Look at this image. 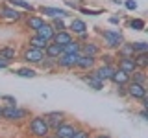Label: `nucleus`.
<instances>
[{
	"mask_svg": "<svg viewBox=\"0 0 148 138\" xmlns=\"http://www.w3.org/2000/svg\"><path fill=\"white\" fill-rule=\"evenodd\" d=\"M15 74H17V76H21V77H35L37 76L35 70H32V68H18Z\"/></svg>",
	"mask_w": 148,
	"mask_h": 138,
	"instance_id": "c85d7f7f",
	"label": "nucleus"
},
{
	"mask_svg": "<svg viewBox=\"0 0 148 138\" xmlns=\"http://www.w3.org/2000/svg\"><path fill=\"white\" fill-rule=\"evenodd\" d=\"M119 55H122V57H133V55H135L133 44H120L119 46Z\"/></svg>",
	"mask_w": 148,
	"mask_h": 138,
	"instance_id": "5701e85b",
	"label": "nucleus"
},
{
	"mask_svg": "<svg viewBox=\"0 0 148 138\" xmlns=\"http://www.w3.org/2000/svg\"><path fill=\"white\" fill-rule=\"evenodd\" d=\"M83 81H85L89 87H92L95 90H102V89H104V81H102L100 77H96L95 74H92V76H89V77H83Z\"/></svg>",
	"mask_w": 148,
	"mask_h": 138,
	"instance_id": "a211bd4d",
	"label": "nucleus"
},
{
	"mask_svg": "<svg viewBox=\"0 0 148 138\" xmlns=\"http://www.w3.org/2000/svg\"><path fill=\"white\" fill-rule=\"evenodd\" d=\"M126 7L128 9H135L137 7V2H133V0H126Z\"/></svg>",
	"mask_w": 148,
	"mask_h": 138,
	"instance_id": "f704fd0d",
	"label": "nucleus"
},
{
	"mask_svg": "<svg viewBox=\"0 0 148 138\" xmlns=\"http://www.w3.org/2000/svg\"><path fill=\"white\" fill-rule=\"evenodd\" d=\"M80 48H82L80 43H76V41H71L69 44L63 46V53H80Z\"/></svg>",
	"mask_w": 148,
	"mask_h": 138,
	"instance_id": "b1692460",
	"label": "nucleus"
},
{
	"mask_svg": "<svg viewBox=\"0 0 148 138\" xmlns=\"http://www.w3.org/2000/svg\"><path fill=\"white\" fill-rule=\"evenodd\" d=\"M15 55H17V52H15V48H11V46H4V48H0V59L2 61H13L15 59Z\"/></svg>",
	"mask_w": 148,
	"mask_h": 138,
	"instance_id": "f3484780",
	"label": "nucleus"
},
{
	"mask_svg": "<svg viewBox=\"0 0 148 138\" xmlns=\"http://www.w3.org/2000/svg\"><path fill=\"white\" fill-rule=\"evenodd\" d=\"M102 37H104L106 44H108L109 48H119V46L124 43L120 31H102Z\"/></svg>",
	"mask_w": 148,
	"mask_h": 138,
	"instance_id": "7ed1b4c3",
	"label": "nucleus"
},
{
	"mask_svg": "<svg viewBox=\"0 0 148 138\" xmlns=\"http://www.w3.org/2000/svg\"><path fill=\"white\" fill-rule=\"evenodd\" d=\"M37 37H41V39H45L46 43H50V41L54 39V35H56V31H54V28L50 26V24H46V22H43L39 28H37Z\"/></svg>",
	"mask_w": 148,
	"mask_h": 138,
	"instance_id": "0eeeda50",
	"label": "nucleus"
},
{
	"mask_svg": "<svg viewBox=\"0 0 148 138\" xmlns=\"http://www.w3.org/2000/svg\"><path fill=\"white\" fill-rule=\"evenodd\" d=\"M9 6H17V7H22V9H28V11H34V6L24 2V0H9Z\"/></svg>",
	"mask_w": 148,
	"mask_h": 138,
	"instance_id": "cd10ccee",
	"label": "nucleus"
},
{
	"mask_svg": "<svg viewBox=\"0 0 148 138\" xmlns=\"http://www.w3.org/2000/svg\"><path fill=\"white\" fill-rule=\"evenodd\" d=\"M30 44H32V48H39V50H45L46 46H48V43H46L45 39H41V37H32L30 39Z\"/></svg>",
	"mask_w": 148,
	"mask_h": 138,
	"instance_id": "393cba45",
	"label": "nucleus"
},
{
	"mask_svg": "<svg viewBox=\"0 0 148 138\" xmlns=\"http://www.w3.org/2000/svg\"><path fill=\"white\" fill-rule=\"evenodd\" d=\"M80 53H82V55H91V57H95V55L98 53V46H96V44H92V43L82 44V48H80Z\"/></svg>",
	"mask_w": 148,
	"mask_h": 138,
	"instance_id": "6ab92c4d",
	"label": "nucleus"
},
{
	"mask_svg": "<svg viewBox=\"0 0 148 138\" xmlns=\"http://www.w3.org/2000/svg\"><path fill=\"white\" fill-rule=\"evenodd\" d=\"M128 94L132 98H137V99H145L146 98V89L145 85H139V83H132L128 87Z\"/></svg>",
	"mask_w": 148,
	"mask_h": 138,
	"instance_id": "6e6552de",
	"label": "nucleus"
},
{
	"mask_svg": "<svg viewBox=\"0 0 148 138\" xmlns=\"http://www.w3.org/2000/svg\"><path fill=\"white\" fill-rule=\"evenodd\" d=\"M0 98H2L4 101H8L9 105H17V99H15V98H11V96H0Z\"/></svg>",
	"mask_w": 148,
	"mask_h": 138,
	"instance_id": "72a5a7b5",
	"label": "nucleus"
},
{
	"mask_svg": "<svg viewBox=\"0 0 148 138\" xmlns=\"http://www.w3.org/2000/svg\"><path fill=\"white\" fill-rule=\"evenodd\" d=\"M43 59H45V50L32 48V46H30V48L24 52V61H28V63L39 64V63H43Z\"/></svg>",
	"mask_w": 148,
	"mask_h": 138,
	"instance_id": "20e7f679",
	"label": "nucleus"
},
{
	"mask_svg": "<svg viewBox=\"0 0 148 138\" xmlns=\"http://www.w3.org/2000/svg\"><path fill=\"white\" fill-rule=\"evenodd\" d=\"M0 15L6 17L8 20H21V13L15 11V9H9V7H2L0 9Z\"/></svg>",
	"mask_w": 148,
	"mask_h": 138,
	"instance_id": "412c9836",
	"label": "nucleus"
},
{
	"mask_svg": "<svg viewBox=\"0 0 148 138\" xmlns=\"http://www.w3.org/2000/svg\"><path fill=\"white\" fill-rule=\"evenodd\" d=\"M111 79H113V83H117V85H126L130 81V74H126L124 70H115Z\"/></svg>",
	"mask_w": 148,
	"mask_h": 138,
	"instance_id": "2eb2a0df",
	"label": "nucleus"
},
{
	"mask_svg": "<svg viewBox=\"0 0 148 138\" xmlns=\"http://www.w3.org/2000/svg\"><path fill=\"white\" fill-rule=\"evenodd\" d=\"M76 66H80L82 70H91L95 66V57H91V55H80Z\"/></svg>",
	"mask_w": 148,
	"mask_h": 138,
	"instance_id": "4468645a",
	"label": "nucleus"
},
{
	"mask_svg": "<svg viewBox=\"0 0 148 138\" xmlns=\"http://www.w3.org/2000/svg\"><path fill=\"white\" fill-rule=\"evenodd\" d=\"M113 72H115V68H113V66H109V64H106V66H100L98 70L95 72V76H96V77H100L102 81H106V79H111Z\"/></svg>",
	"mask_w": 148,
	"mask_h": 138,
	"instance_id": "ddd939ff",
	"label": "nucleus"
},
{
	"mask_svg": "<svg viewBox=\"0 0 148 138\" xmlns=\"http://www.w3.org/2000/svg\"><path fill=\"white\" fill-rule=\"evenodd\" d=\"M41 13L48 15V17H54V18H63L69 15L65 9H58V7H41Z\"/></svg>",
	"mask_w": 148,
	"mask_h": 138,
	"instance_id": "f8f14e48",
	"label": "nucleus"
},
{
	"mask_svg": "<svg viewBox=\"0 0 148 138\" xmlns=\"http://www.w3.org/2000/svg\"><path fill=\"white\" fill-rule=\"evenodd\" d=\"M133 50H135V53L148 52V44L146 43H135V44H133Z\"/></svg>",
	"mask_w": 148,
	"mask_h": 138,
	"instance_id": "2f4dec72",
	"label": "nucleus"
},
{
	"mask_svg": "<svg viewBox=\"0 0 148 138\" xmlns=\"http://www.w3.org/2000/svg\"><path fill=\"white\" fill-rule=\"evenodd\" d=\"M133 61H135V66H137V68L145 70L146 64H148V53H146V52H141V53L133 55Z\"/></svg>",
	"mask_w": 148,
	"mask_h": 138,
	"instance_id": "aec40b11",
	"label": "nucleus"
},
{
	"mask_svg": "<svg viewBox=\"0 0 148 138\" xmlns=\"http://www.w3.org/2000/svg\"><path fill=\"white\" fill-rule=\"evenodd\" d=\"M130 26H132L133 30H145V20H141V18H135V20L130 22Z\"/></svg>",
	"mask_w": 148,
	"mask_h": 138,
	"instance_id": "7c9ffc66",
	"label": "nucleus"
},
{
	"mask_svg": "<svg viewBox=\"0 0 148 138\" xmlns=\"http://www.w3.org/2000/svg\"><path fill=\"white\" fill-rule=\"evenodd\" d=\"M50 26L54 28V31H56V33H58V31H65V24H63V20H59V18H56V20H54Z\"/></svg>",
	"mask_w": 148,
	"mask_h": 138,
	"instance_id": "c756f323",
	"label": "nucleus"
},
{
	"mask_svg": "<svg viewBox=\"0 0 148 138\" xmlns=\"http://www.w3.org/2000/svg\"><path fill=\"white\" fill-rule=\"evenodd\" d=\"M0 116H2V109H0Z\"/></svg>",
	"mask_w": 148,
	"mask_h": 138,
	"instance_id": "58836bf2",
	"label": "nucleus"
},
{
	"mask_svg": "<svg viewBox=\"0 0 148 138\" xmlns=\"http://www.w3.org/2000/svg\"><path fill=\"white\" fill-rule=\"evenodd\" d=\"M74 131H76V127L72 125V123H59L58 127H56V138H72Z\"/></svg>",
	"mask_w": 148,
	"mask_h": 138,
	"instance_id": "39448f33",
	"label": "nucleus"
},
{
	"mask_svg": "<svg viewBox=\"0 0 148 138\" xmlns=\"http://www.w3.org/2000/svg\"><path fill=\"white\" fill-rule=\"evenodd\" d=\"M30 131H32V135L37 136V138H48V135H50V127H48V123L45 122L43 116H35L32 120Z\"/></svg>",
	"mask_w": 148,
	"mask_h": 138,
	"instance_id": "f257e3e1",
	"label": "nucleus"
},
{
	"mask_svg": "<svg viewBox=\"0 0 148 138\" xmlns=\"http://www.w3.org/2000/svg\"><path fill=\"white\" fill-rule=\"evenodd\" d=\"M2 116L6 120H9V122H18V120H22V118L28 116V110L17 109V105H9V107L2 109Z\"/></svg>",
	"mask_w": 148,
	"mask_h": 138,
	"instance_id": "f03ea898",
	"label": "nucleus"
},
{
	"mask_svg": "<svg viewBox=\"0 0 148 138\" xmlns=\"http://www.w3.org/2000/svg\"><path fill=\"white\" fill-rule=\"evenodd\" d=\"M43 22H45V20H43L41 17H30V18L26 20V24H28V28H30V30H37V28L43 24Z\"/></svg>",
	"mask_w": 148,
	"mask_h": 138,
	"instance_id": "bb28decb",
	"label": "nucleus"
},
{
	"mask_svg": "<svg viewBox=\"0 0 148 138\" xmlns=\"http://www.w3.org/2000/svg\"><path fill=\"white\" fill-rule=\"evenodd\" d=\"M43 118H45V122L48 123L50 129H56L63 122V112H48V114H45Z\"/></svg>",
	"mask_w": 148,
	"mask_h": 138,
	"instance_id": "1a4fd4ad",
	"label": "nucleus"
},
{
	"mask_svg": "<svg viewBox=\"0 0 148 138\" xmlns=\"http://www.w3.org/2000/svg\"><path fill=\"white\" fill-rule=\"evenodd\" d=\"M82 11H83V13H87V15H98V13H102L100 9H98V11H92V9H83V7H82Z\"/></svg>",
	"mask_w": 148,
	"mask_h": 138,
	"instance_id": "c9c22d12",
	"label": "nucleus"
},
{
	"mask_svg": "<svg viewBox=\"0 0 148 138\" xmlns=\"http://www.w3.org/2000/svg\"><path fill=\"white\" fill-rule=\"evenodd\" d=\"M80 55L82 53H61V57H58V61L65 68H72V66H76V64H78Z\"/></svg>",
	"mask_w": 148,
	"mask_h": 138,
	"instance_id": "423d86ee",
	"label": "nucleus"
},
{
	"mask_svg": "<svg viewBox=\"0 0 148 138\" xmlns=\"http://www.w3.org/2000/svg\"><path fill=\"white\" fill-rule=\"evenodd\" d=\"M98 138H109V136H98Z\"/></svg>",
	"mask_w": 148,
	"mask_h": 138,
	"instance_id": "4c0bfd02",
	"label": "nucleus"
},
{
	"mask_svg": "<svg viewBox=\"0 0 148 138\" xmlns=\"http://www.w3.org/2000/svg\"><path fill=\"white\" fill-rule=\"evenodd\" d=\"M72 138H89V133H87L85 129H76L74 135H72Z\"/></svg>",
	"mask_w": 148,
	"mask_h": 138,
	"instance_id": "473e14b6",
	"label": "nucleus"
},
{
	"mask_svg": "<svg viewBox=\"0 0 148 138\" xmlns=\"http://www.w3.org/2000/svg\"><path fill=\"white\" fill-rule=\"evenodd\" d=\"M119 70H124L126 74H132L133 70H137L133 57H122V59H120V61H119Z\"/></svg>",
	"mask_w": 148,
	"mask_h": 138,
	"instance_id": "9d476101",
	"label": "nucleus"
},
{
	"mask_svg": "<svg viewBox=\"0 0 148 138\" xmlns=\"http://www.w3.org/2000/svg\"><path fill=\"white\" fill-rule=\"evenodd\" d=\"M71 30L74 31V33L83 35V33H85V30H87V26H85V22H83V20H80V18H74V20L71 22Z\"/></svg>",
	"mask_w": 148,
	"mask_h": 138,
	"instance_id": "4be33fe9",
	"label": "nucleus"
},
{
	"mask_svg": "<svg viewBox=\"0 0 148 138\" xmlns=\"http://www.w3.org/2000/svg\"><path fill=\"white\" fill-rule=\"evenodd\" d=\"M8 66V61H2V59H0V68H6Z\"/></svg>",
	"mask_w": 148,
	"mask_h": 138,
	"instance_id": "e433bc0d",
	"label": "nucleus"
},
{
	"mask_svg": "<svg viewBox=\"0 0 148 138\" xmlns=\"http://www.w3.org/2000/svg\"><path fill=\"white\" fill-rule=\"evenodd\" d=\"M52 41L56 44H59V46H65V44H69L72 41V37H71V33H67V31H58Z\"/></svg>",
	"mask_w": 148,
	"mask_h": 138,
	"instance_id": "dca6fc26",
	"label": "nucleus"
},
{
	"mask_svg": "<svg viewBox=\"0 0 148 138\" xmlns=\"http://www.w3.org/2000/svg\"><path fill=\"white\" fill-rule=\"evenodd\" d=\"M61 53H63V46H59V44H56V43L48 44V46L45 48V55H46L48 59H58Z\"/></svg>",
	"mask_w": 148,
	"mask_h": 138,
	"instance_id": "9b49d317",
	"label": "nucleus"
},
{
	"mask_svg": "<svg viewBox=\"0 0 148 138\" xmlns=\"http://www.w3.org/2000/svg\"><path fill=\"white\" fill-rule=\"evenodd\" d=\"M133 83H139V85H146V74L145 70H133Z\"/></svg>",
	"mask_w": 148,
	"mask_h": 138,
	"instance_id": "a878e982",
	"label": "nucleus"
}]
</instances>
